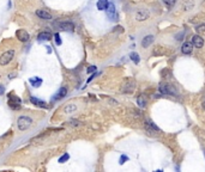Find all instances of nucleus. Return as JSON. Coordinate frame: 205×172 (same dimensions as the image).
I'll list each match as a JSON object with an SVG mask.
<instances>
[{"instance_id":"1","label":"nucleus","mask_w":205,"mask_h":172,"mask_svg":"<svg viewBox=\"0 0 205 172\" xmlns=\"http://www.w3.org/2000/svg\"><path fill=\"white\" fill-rule=\"evenodd\" d=\"M31 123H32V120H31L29 116H20V117H18V120H17V127H18V129L22 130V132H24V130H26L28 128H30Z\"/></svg>"},{"instance_id":"2","label":"nucleus","mask_w":205,"mask_h":172,"mask_svg":"<svg viewBox=\"0 0 205 172\" xmlns=\"http://www.w3.org/2000/svg\"><path fill=\"white\" fill-rule=\"evenodd\" d=\"M14 56V50H7L0 55V66H6L8 65Z\"/></svg>"},{"instance_id":"3","label":"nucleus","mask_w":205,"mask_h":172,"mask_svg":"<svg viewBox=\"0 0 205 172\" xmlns=\"http://www.w3.org/2000/svg\"><path fill=\"white\" fill-rule=\"evenodd\" d=\"M54 26L64 31H73L75 29V25L71 22H58V23H54Z\"/></svg>"},{"instance_id":"4","label":"nucleus","mask_w":205,"mask_h":172,"mask_svg":"<svg viewBox=\"0 0 205 172\" xmlns=\"http://www.w3.org/2000/svg\"><path fill=\"white\" fill-rule=\"evenodd\" d=\"M160 91L163 94H170V96H175L176 94V91L174 90V87L172 85H169V84H161Z\"/></svg>"},{"instance_id":"5","label":"nucleus","mask_w":205,"mask_h":172,"mask_svg":"<svg viewBox=\"0 0 205 172\" xmlns=\"http://www.w3.org/2000/svg\"><path fill=\"white\" fill-rule=\"evenodd\" d=\"M106 11H107V14H108V17H109L110 20H116V19H118V13H116V10H115L114 4L109 2Z\"/></svg>"},{"instance_id":"6","label":"nucleus","mask_w":205,"mask_h":172,"mask_svg":"<svg viewBox=\"0 0 205 172\" xmlns=\"http://www.w3.org/2000/svg\"><path fill=\"white\" fill-rule=\"evenodd\" d=\"M16 36H17V38H18L20 42H26V41H29V38H30L29 32H28L26 30H24V29L17 30V31H16Z\"/></svg>"},{"instance_id":"7","label":"nucleus","mask_w":205,"mask_h":172,"mask_svg":"<svg viewBox=\"0 0 205 172\" xmlns=\"http://www.w3.org/2000/svg\"><path fill=\"white\" fill-rule=\"evenodd\" d=\"M19 104H20V99L17 96H14V94H10L8 96V105L12 109H19L20 108Z\"/></svg>"},{"instance_id":"8","label":"nucleus","mask_w":205,"mask_h":172,"mask_svg":"<svg viewBox=\"0 0 205 172\" xmlns=\"http://www.w3.org/2000/svg\"><path fill=\"white\" fill-rule=\"evenodd\" d=\"M148 18H149V11H146V10H139L136 13V19L139 20V22L146 20Z\"/></svg>"},{"instance_id":"9","label":"nucleus","mask_w":205,"mask_h":172,"mask_svg":"<svg viewBox=\"0 0 205 172\" xmlns=\"http://www.w3.org/2000/svg\"><path fill=\"white\" fill-rule=\"evenodd\" d=\"M192 44L196 47V48H202L204 46V40L199 36V35H194L192 37Z\"/></svg>"},{"instance_id":"10","label":"nucleus","mask_w":205,"mask_h":172,"mask_svg":"<svg viewBox=\"0 0 205 172\" xmlns=\"http://www.w3.org/2000/svg\"><path fill=\"white\" fill-rule=\"evenodd\" d=\"M36 14L41 19H52V14L47 10H37L36 11Z\"/></svg>"},{"instance_id":"11","label":"nucleus","mask_w":205,"mask_h":172,"mask_svg":"<svg viewBox=\"0 0 205 172\" xmlns=\"http://www.w3.org/2000/svg\"><path fill=\"white\" fill-rule=\"evenodd\" d=\"M192 49H193V44L191 42H185L182 44V48H181V52L184 54H191L192 53Z\"/></svg>"},{"instance_id":"12","label":"nucleus","mask_w":205,"mask_h":172,"mask_svg":"<svg viewBox=\"0 0 205 172\" xmlns=\"http://www.w3.org/2000/svg\"><path fill=\"white\" fill-rule=\"evenodd\" d=\"M152 42H154V36H152V35H149V36H145V37L143 38L142 46H143L144 48H148L149 46H151Z\"/></svg>"},{"instance_id":"13","label":"nucleus","mask_w":205,"mask_h":172,"mask_svg":"<svg viewBox=\"0 0 205 172\" xmlns=\"http://www.w3.org/2000/svg\"><path fill=\"white\" fill-rule=\"evenodd\" d=\"M37 38L41 40V41H49L52 38V34L50 32H47V31H42V32L38 34Z\"/></svg>"},{"instance_id":"14","label":"nucleus","mask_w":205,"mask_h":172,"mask_svg":"<svg viewBox=\"0 0 205 172\" xmlns=\"http://www.w3.org/2000/svg\"><path fill=\"white\" fill-rule=\"evenodd\" d=\"M146 97L144 96V94H142V96H139L138 98H137V103H138V105L140 106V108H145V105H146Z\"/></svg>"},{"instance_id":"15","label":"nucleus","mask_w":205,"mask_h":172,"mask_svg":"<svg viewBox=\"0 0 205 172\" xmlns=\"http://www.w3.org/2000/svg\"><path fill=\"white\" fill-rule=\"evenodd\" d=\"M30 100H31V103L35 104V105H38V106H42V108H47V104H46L44 102H42V100H40V99L35 98V97H31Z\"/></svg>"},{"instance_id":"16","label":"nucleus","mask_w":205,"mask_h":172,"mask_svg":"<svg viewBox=\"0 0 205 172\" xmlns=\"http://www.w3.org/2000/svg\"><path fill=\"white\" fill-rule=\"evenodd\" d=\"M108 1L107 0H99L97 1V8L100 10V11H103V10H107V7H108Z\"/></svg>"},{"instance_id":"17","label":"nucleus","mask_w":205,"mask_h":172,"mask_svg":"<svg viewBox=\"0 0 205 172\" xmlns=\"http://www.w3.org/2000/svg\"><path fill=\"white\" fill-rule=\"evenodd\" d=\"M66 93H67L66 87H61V88L59 90V92L55 94V99H61V98H64V97L66 96Z\"/></svg>"},{"instance_id":"18","label":"nucleus","mask_w":205,"mask_h":172,"mask_svg":"<svg viewBox=\"0 0 205 172\" xmlns=\"http://www.w3.org/2000/svg\"><path fill=\"white\" fill-rule=\"evenodd\" d=\"M30 83L32 84L34 87H38V86L42 84V79H40V78H32V79H30Z\"/></svg>"},{"instance_id":"19","label":"nucleus","mask_w":205,"mask_h":172,"mask_svg":"<svg viewBox=\"0 0 205 172\" xmlns=\"http://www.w3.org/2000/svg\"><path fill=\"white\" fill-rule=\"evenodd\" d=\"M76 109H77V108H76V105H75V104H69V105H66V106H65L64 111H65L66 114H70V112L75 111Z\"/></svg>"},{"instance_id":"20","label":"nucleus","mask_w":205,"mask_h":172,"mask_svg":"<svg viewBox=\"0 0 205 172\" xmlns=\"http://www.w3.org/2000/svg\"><path fill=\"white\" fill-rule=\"evenodd\" d=\"M130 58H131V60H132L134 64H138V62L140 61V58H139V55H138L137 53H131V54H130Z\"/></svg>"},{"instance_id":"21","label":"nucleus","mask_w":205,"mask_h":172,"mask_svg":"<svg viewBox=\"0 0 205 172\" xmlns=\"http://www.w3.org/2000/svg\"><path fill=\"white\" fill-rule=\"evenodd\" d=\"M69 158H70V156H69L67 153H65V154H64V156H63V157L59 159V163H61V164H63V163L67 162V160H69Z\"/></svg>"},{"instance_id":"22","label":"nucleus","mask_w":205,"mask_h":172,"mask_svg":"<svg viewBox=\"0 0 205 172\" xmlns=\"http://www.w3.org/2000/svg\"><path fill=\"white\" fill-rule=\"evenodd\" d=\"M54 38H55V43H57L58 46H60V44H61V40H60V35H59V34H55V35H54Z\"/></svg>"},{"instance_id":"23","label":"nucleus","mask_w":205,"mask_h":172,"mask_svg":"<svg viewBox=\"0 0 205 172\" xmlns=\"http://www.w3.org/2000/svg\"><path fill=\"white\" fill-rule=\"evenodd\" d=\"M163 2L167 5V6H173L175 4V0H163Z\"/></svg>"},{"instance_id":"24","label":"nucleus","mask_w":205,"mask_h":172,"mask_svg":"<svg viewBox=\"0 0 205 172\" xmlns=\"http://www.w3.org/2000/svg\"><path fill=\"white\" fill-rule=\"evenodd\" d=\"M95 71H96V67L95 66H90L88 68V73H91V72H95Z\"/></svg>"},{"instance_id":"25","label":"nucleus","mask_w":205,"mask_h":172,"mask_svg":"<svg viewBox=\"0 0 205 172\" xmlns=\"http://www.w3.org/2000/svg\"><path fill=\"white\" fill-rule=\"evenodd\" d=\"M197 30H198L199 32H200V31H204V30H205V25H199V26L197 28Z\"/></svg>"},{"instance_id":"26","label":"nucleus","mask_w":205,"mask_h":172,"mask_svg":"<svg viewBox=\"0 0 205 172\" xmlns=\"http://www.w3.org/2000/svg\"><path fill=\"white\" fill-rule=\"evenodd\" d=\"M126 159H127V157H125V156H122V157H121V160H120V164H124V162H125Z\"/></svg>"},{"instance_id":"27","label":"nucleus","mask_w":205,"mask_h":172,"mask_svg":"<svg viewBox=\"0 0 205 172\" xmlns=\"http://www.w3.org/2000/svg\"><path fill=\"white\" fill-rule=\"evenodd\" d=\"M4 92H5V88H4V86H0V94H4Z\"/></svg>"},{"instance_id":"28","label":"nucleus","mask_w":205,"mask_h":172,"mask_svg":"<svg viewBox=\"0 0 205 172\" xmlns=\"http://www.w3.org/2000/svg\"><path fill=\"white\" fill-rule=\"evenodd\" d=\"M203 108H204V109H205V102H204V103H203Z\"/></svg>"}]
</instances>
